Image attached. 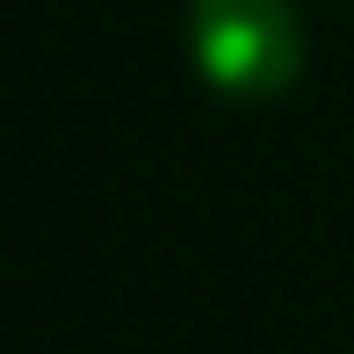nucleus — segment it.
<instances>
[{
  "mask_svg": "<svg viewBox=\"0 0 354 354\" xmlns=\"http://www.w3.org/2000/svg\"><path fill=\"white\" fill-rule=\"evenodd\" d=\"M188 58L203 87L268 102L304 73V15L297 0H188Z\"/></svg>",
  "mask_w": 354,
  "mask_h": 354,
  "instance_id": "obj_1",
  "label": "nucleus"
}]
</instances>
